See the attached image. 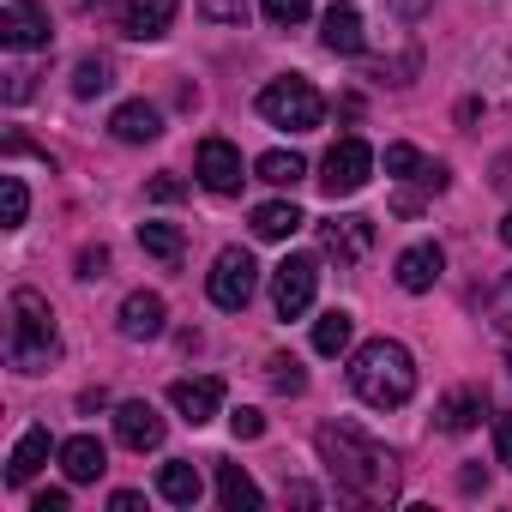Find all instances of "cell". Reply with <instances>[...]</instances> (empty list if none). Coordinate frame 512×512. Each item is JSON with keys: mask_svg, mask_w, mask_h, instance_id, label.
<instances>
[{"mask_svg": "<svg viewBox=\"0 0 512 512\" xmlns=\"http://www.w3.org/2000/svg\"><path fill=\"white\" fill-rule=\"evenodd\" d=\"M500 241H506V247H512V211H506V217H500Z\"/></svg>", "mask_w": 512, "mask_h": 512, "instance_id": "cell-41", "label": "cell"}, {"mask_svg": "<svg viewBox=\"0 0 512 512\" xmlns=\"http://www.w3.org/2000/svg\"><path fill=\"white\" fill-rule=\"evenodd\" d=\"M175 13H181V0H127V7H121V31L133 43H157L175 25Z\"/></svg>", "mask_w": 512, "mask_h": 512, "instance_id": "cell-14", "label": "cell"}, {"mask_svg": "<svg viewBox=\"0 0 512 512\" xmlns=\"http://www.w3.org/2000/svg\"><path fill=\"white\" fill-rule=\"evenodd\" d=\"M350 338H356V320H350L344 308H326V314L314 320V350H320V356H344Z\"/></svg>", "mask_w": 512, "mask_h": 512, "instance_id": "cell-24", "label": "cell"}, {"mask_svg": "<svg viewBox=\"0 0 512 512\" xmlns=\"http://www.w3.org/2000/svg\"><path fill=\"white\" fill-rule=\"evenodd\" d=\"M73 91H79V97H97V91H109V61H103V55L79 61V73H73Z\"/></svg>", "mask_w": 512, "mask_h": 512, "instance_id": "cell-31", "label": "cell"}, {"mask_svg": "<svg viewBox=\"0 0 512 512\" xmlns=\"http://www.w3.org/2000/svg\"><path fill=\"white\" fill-rule=\"evenodd\" d=\"M169 404H175V416H181V422L205 428V422H211V416L223 410V380H211V374L175 380V386H169Z\"/></svg>", "mask_w": 512, "mask_h": 512, "instance_id": "cell-10", "label": "cell"}, {"mask_svg": "<svg viewBox=\"0 0 512 512\" xmlns=\"http://www.w3.org/2000/svg\"><path fill=\"white\" fill-rule=\"evenodd\" d=\"M13 326H7V362L19 374H43L55 356H61V338H55V308L37 296V290H13L7 302Z\"/></svg>", "mask_w": 512, "mask_h": 512, "instance_id": "cell-3", "label": "cell"}, {"mask_svg": "<svg viewBox=\"0 0 512 512\" xmlns=\"http://www.w3.org/2000/svg\"><path fill=\"white\" fill-rule=\"evenodd\" d=\"M151 199H163V205L181 199V181H175V175H157V181H151Z\"/></svg>", "mask_w": 512, "mask_h": 512, "instance_id": "cell-38", "label": "cell"}, {"mask_svg": "<svg viewBox=\"0 0 512 512\" xmlns=\"http://www.w3.org/2000/svg\"><path fill=\"white\" fill-rule=\"evenodd\" d=\"M199 13L217 19V25H241L247 19V0H199Z\"/></svg>", "mask_w": 512, "mask_h": 512, "instance_id": "cell-34", "label": "cell"}, {"mask_svg": "<svg viewBox=\"0 0 512 512\" xmlns=\"http://www.w3.org/2000/svg\"><path fill=\"white\" fill-rule=\"evenodd\" d=\"M61 470H67V482H97L103 470H109V452H103V440L97 434H73V440H61Z\"/></svg>", "mask_w": 512, "mask_h": 512, "instance_id": "cell-17", "label": "cell"}, {"mask_svg": "<svg viewBox=\"0 0 512 512\" xmlns=\"http://www.w3.org/2000/svg\"><path fill=\"white\" fill-rule=\"evenodd\" d=\"M260 115H266L272 127H284V133H314V127L326 121V97H320L302 73H290V79H272V85L260 91Z\"/></svg>", "mask_w": 512, "mask_h": 512, "instance_id": "cell-4", "label": "cell"}, {"mask_svg": "<svg viewBox=\"0 0 512 512\" xmlns=\"http://www.w3.org/2000/svg\"><path fill=\"white\" fill-rule=\"evenodd\" d=\"M302 223H308V217H302L290 199H272V205H260V211H253V235H260V241H290Z\"/></svg>", "mask_w": 512, "mask_h": 512, "instance_id": "cell-23", "label": "cell"}, {"mask_svg": "<svg viewBox=\"0 0 512 512\" xmlns=\"http://www.w3.org/2000/svg\"><path fill=\"white\" fill-rule=\"evenodd\" d=\"M103 272H109V253L103 247H85L79 253V278H103Z\"/></svg>", "mask_w": 512, "mask_h": 512, "instance_id": "cell-37", "label": "cell"}, {"mask_svg": "<svg viewBox=\"0 0 512 512\" xmlns=\"http://www.w3.org/2000/svg\"><path fill=\"white\" fill-rule=\"evenodd\" d=\"M193 175H199V187H211V193H241V151L229 145V139H205L199 151H193Z\"/></svg>", "mask_w": 512, "mask_h": 512, "instance_id": "cell-9", "label": "cell"}, {"mask_svg": "<svg viewBox=\"0 0 512 512\" xmlns=\"http://www.w3.org/2000/svg\"><path fill=\"white\" fill-rule=\"evenodd\" d=\"M506 368H512V350H506Z\"/></svg>", "mask_w": 512, "mask_h": 512, "instance_id": "cell-43", "label": "cell"}, {"mask_svg": "<svg viewBox=\"0 0 512 512\" xmlns=\"http://www.w3.org/2000/svg\"><path fill=\"white\" fill-rule=\"evenodd\" d=\"M350 386L362 404L374 410H398L416 398V356L398 344V338H368L356 356H350Z\"/></svg>", "mask_w": 512, "mask_h": 512, "instance_id": "cell-2", "label": "cell"}, {"mask_svg": "<svg viewBox=\"0 0 512 512\" xmlns=\"http://www.w3.org/2000/svg\"><path fill=\"white\" fill-rule=\"evenodd\" d=\"M422 169H428V157H422L416 145H386V175H392V181H416Z\"/></svg>", "mask_w": 512, "mask_h": 512, "instance_id": "cell-29", "label": "cell"}, {"mask_svg": "<svg viewBox=\"0 0 512 512\" xmlns=\"http://www.w3.org/2000/svg\"><path fill=\"white\" fill-rule=\"evenodd\" d=\"M266 380H272V392H284V398H302V392H308V374H302L296 356H272V362H266Z\"/></svg>", "mask_w": 512, "mask_h": 512, "instance_id": "cell-28", "label": "cell"}, {"mask_svg": "<svg viewBox=\"0 0 512 512\" xmlns=\"http://www.w3.org/2000/svg\"><path fill=\"white\" fill-rule=\"evenodd\" d=\"M314 446H320V458H326V470L338 476L344 494H356V500H392L398 464H392V452H386L380 440H368L356 422H326V428L314 434Z\"/></svg>", "mask_w": 512, "mask_h": 512, "instance_id": "cell-1", "label": "cell"}, {"mask_svg": "<svg viewBox=\"0 0 512 512\" xmlns=\"http://www.w3.org/2000/svg\"><path fill=\"white\" fill-rule=\"evenodd\" d=\"M398 7H404V13H422V7H428V0H398Z\"/></svg>", "mask_w": 512, "mask_h": 512, "instance_id": "cell-42", "label": "cell"}, {"mask_svg": "<svg viewBox=\"0 0 512 512\" xmlns=\"http://www.w3.org/2000/svg\"><path fill=\"white\" fill-rule=\"evenodd\" d=\"M49 452H61V446L49 440V428H25L19 446H13V458H7V482H31V476L49 464Z\"/></svg>", "mask_w": 512, "mask_h": 512, "instance_id": "cell-20", "label": "cell"}, {"mask_svg": "<svg viewBox=\"0 0 512 512\" xmlns=\"http://www.w3.org/2000/svg\"><path fill=\"white\" fill-rule=\"evenodd\" d=\"M115 440H121L127 452H157V446H163V416H157V404L127 398V404L115 410Z\"/></svg>", "mask_w": 512, "mask_h": 512, "instance_id": "cell-11", "label": "cell"}, {"mask_svg": "<svg viewBox=\"0 0 512 512\" xmlns=\"http://www.w3.org/2000/svg\"><path fill=\"white\" fill-rule=\"evenodd\" d=\"M320 43L332 49V55H362V13L350 7V0H332V7L320 13Z\"/></svg>", "mask_w": 512, "mask_h": 512, "instance_id": "cell-15", "label": "cell"}, {"mask_svg": "<svg viewBox=\"0 0 512 512\" xmlns=\"http://www.w3.org/2000/svg\"><path fill=\"white\" fill-rule=\"evenodd\" d=\"M157 494H163L169 506H193V500L205 494V482H199V470H193L187 458H169V464L157 470Z\"/></svg>", "mask_w": 512, "mask_h": 512, "instance_id": "cell-22", "label": "cell"}, {"mask_svg": "<svg viewBox=\"0 0 512 512\" xmlns=\"http://www.w3.org/2000/svg\"><path fill=\"white\" fill-rule=\"evenodd\" d=\"M260 13H266L278 31H290V25H302V19L314 13V0H260Z\"/></svg>", "mask_w": 512, "mask_h": 512, "instance_id": "cell-30", "label": "cell"}, {"mask_svg": "<svg viewBox=\"0 0 512 512\" xmlns=\"http://www.w3.org/2000/svg\"><path fill=\"white\" fill-rule=\"evenodd\" d=\"M494 458L512 470V416H500V422H494Z\"/></svg>", "mask_w": 512, "mask_h": 512, "instance_id": "cell-36", "label": "cell"}, {"mask_svg": "<svg viewBox=\"0 0 512 512\" xmlns=\"http://www.w3.org/2000/svg\"><path fill=\"white\" fill-rule=\"evenodd\" d=\"M482 410H488V392H482V386H458V392H446V398H440V410H434V416H440V428H446V434H470V428L482 422Z\"/></svg>", "mask_w": 512, "mask_h": 512, "instance_id": "cell-18", "label": "cell"}, {"mask_svg": "<svg viewBox=\"0 0 512 512\" xmlns=\"http://www.w3.org/2000/svg\"><path fill=\"white\" fill-rule=\"evenodd\" d=\"M139 247L151 253V260L175 266V260H181V247H187V235H181V223H139Z\"/></svg>", "mask_w": 512, "mask_h": 512, "instance_id": "cell-26", "label": "cell"}, {"mask_svg": "<svg viewBox=\"0 0 512 512\" xmlns=\"http://www.w3.org/2000/svg\"><path fill=\"white\" fill-rule=\"evenodd\" d=\"M49 13L31 0H0V43L7 49H49Z\"/></svg>", "mask_w": 512, "mask_h": 512, "instance_id": "cell-8", "label": "cell"}, {"mask_svg": "<svg viewBox=\"0 0 512 512\" xmlns=\"http://www.w3.org/2000/svg\"><path fill=\"white\" fill-rule=\"evenodd\" d=\"M31 512H67V494H61V488H49V494H37V500H31Z\"/></svg>", "mask_w": 512, "mask_h": 512, "instance_id": "cell-39", "label": "cell"}, {"mask_svg": "<svg viewBox=\"0 0 512 512\" xmlns=\"http://www.w3.org/2000/svg\"><path fill=\"white\" fill-rule=\"evenodd\" d=\"M440 272H446L440 241H416V247H404V253H398V290H410V296L434 290V284H440Z\"/></svg>", "mask_w": 512, "mask_h": 512, "instance_id": "cell-13", "label": "cell"}, {"mask_svg": "<svg viewBox=\"0 0 512 512\" xmlns=\"http://www.w3.org/2000/svg\"><path fill=\"white\" fill-rule=\"evenodd\" d=\"M368 175H374V151H368L362 139H338V145L326 151V163H320V187H326L332 199L362 193V187H368Z\"/></svg>", "mask_w": 512, "mask_h": 512, "instance_id": "cell-7", "label": "cell"}, {"mask_svg": "<svg viewBox=\"0 0 512 512\" xmlns=\"http://www.w3.org/2000/svg\"><path fill=\"white\" fill-rule=\"evenodd\" d=\"M163 320H169V308H163V296H157V290H133V296L121 302V338H133V344L157 338V332H163Z\"/></svg>", "mask_w": 512, "mask_h": 512, "instance_id": "cell-16", "label": "cell"}, {"mask_svg": "<svg viewBox=\"0 0 512 512\" xmlns=\"http://www.w3.org/2000/svg\"><path fill=\"white\" fill-rule=\"evenodd\" d=\"M428 193H446V163H428V169H422L416 181H404V193L392 199V211H398V217H416Z\"/></svg>", "mask_w": 512, "mask_h": 512, "instance_id": "cell-25", "label": "cell"}, {"mask_svg": "<svg viewBox=\"0 0 512 512\" xmlns=\"http://www.w3.org/2000/svg\"><path fill=\"white\" fill-rule=\"evenodd\" d=\"M217 500L229 506V512H260V482H253L241 464H217Z\"/></svg>", "mask_w": 512, "mask_h": 512, "instance_id": "cell-21", "label": "cell"}, {"mask_svg": "<svg viewBox=\"0 0 512 512\" xmlns=\"http://www.w3.org/2000/svg\"><path fill=\"white\" fill-rule=\"evenodd\" d=\"M314 290H320V260H308V253H290V260L272 272V308L284 320H302L314 308Z\"/></svg>", "mask_w": 512, "mask_h": 512, "instance_id": "cell-6", "label": "cell"}, {"mask_svg": "<svg viewBox=\"0 0 512 512\" xmlns=\"http://www.w3.org/2000/svg\"><path fill=\"white\" fill-rule=\"evenodd\" d=\"M253 175H260V181H272V187H296V181L308 175V163H302L296 151H266L260 163H253Z\"/></svg>", "mask_w": 512, "mask_h": 512, "instance_id": "cell-27", "label": "cell"}, {"mask_svg": "<svg viewBox=\"0 0 512 512\" xmlns=\"http://www.w3.org/2000/svg\"><path fill=\"white\" fill-rule=\"evenodd\" d=\"M109 506H115V512H139V506H145V500H139V494H133V488H121V494H109Z\"/></svg>", "mask_w": 512, "mask_h": 512, "instance_id": "cell-40", "label": "cell"}, {"mask_svg": "<svg viewBox=\"0 0 512 512\" xmlns=\"http://www.w3.org/2000/svg\"><path fill=\"white\" fill-rule=\"evenodd\" d=\"M320 247L332 253L338 266H356L362 253L374 247V217H326L320 223Z\"/></svg>", "mask_w": 512, "mask_h": 512, "instance_id": "cell-12", "label": "cell"}, {"mask_svg": "<svg viewBox=\"0 0 512 512\" xmlns=\"http://www.w3.org/2000/svg\"><path fill=\"white\" fill-rule=\"evenodd\" d=\"M0 199H7V229H19V223H25V211H31L25 181H19V175H0Z\"/></svg>", "mask_w": 512, "mask_h": 512, "instance_id": "cell-32", "label": "cell"}, {"mask_svg": "<svg viewBox=\"0 0 512 512\" xmlns=\"http://www.w3.org/2000/svg\"><path fill=\"white\" fill-rule=\"evenodd\" d=\"M229 428H235V440H260V434H266V416H260V410H235Z\"/></svg>", "mask_w": 512, "mask_h": 512, "instance_id": "cell-35", "label": "cell"}, {"mask_svg": "<svg viewBox=\"0 0 512 512\" xmlns=\"http://www.w3.org/2000/svg\"><path fill=\"white\" fill-rule=\"evenodd\" d=\"M253 290H260V266H253L247 247H223L211 260V278H205V296L223 308V314H241L253 302Z\"/></svg>", "mask_w": 512, "mask_h": 512, "instance_id": "cell-5", "label": "cell"}, {"mask_svg": "<svg viewBox=\"0 0 512 512\" xmlns=\"http://www.w3.org/2000/svg\"><path fill=\"white\" fill-rule=\"evenodd\" d=\"M488 320H494L500 332H512V278H500V284L488 290Z\"/></svg>", "mask_w": 512, "mask_h": 512, "instance_id": "cell-33", "label": "cell"}, {"mask_svg": "<svg viewBox=\"0 0 512 512\" xmlns=\"http://www.w3.org/2000/svg\"><path fill=\"white\" fill-rule=\"evenodd\" d=\"M109 133H115L121 145H151V139L163 133V115H157L151 103H121V109L109 115Z\"/></svg>", "mask_w": 512, "mask_h": 512, "instance_id": "cell-19", "label": "cell"}]
</instances>
